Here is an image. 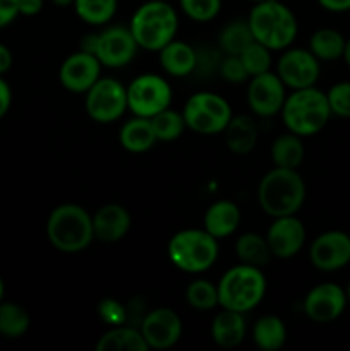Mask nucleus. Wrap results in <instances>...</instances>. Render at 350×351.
I'll list each match as a JSON object with an SVG mask.
<instances>
[{
  "label": "nucleus",
  "mask_w": 350,
  "mask_h": 351,
  "mask_svg": "<svg viewBox=\"0 0 350 351\" xmlns=\"http://www.w3.org/2000/svg\"><path fill=\"white\" fill-rule=\"evenodd\" d=\"M305 201V182L297 170L275 167L257 187V202L270 218L295 215Z\"/></svg>",
  "instance_id": "1"
},
{
  "label": "nucleus",
  "mask_w": 350,
  "mask_h": 351,
  "mask_svg": "<svg viewBox=\"0 0 350 351\" xmlns=\"http://www.w3.org/2000/svg\"><path fill=\"white\" fill-rule=\"evenodd\" d=\"M250 33L254 40L268 47L270 50H285L294 43L299 31V23L290 7L280 0L257 2L250 9L249 17Z\"/></svg>",
  "instance_id": "2"
},
{
  "label": "nucleus",
  "mask_w": 350,
  "mask_h": 351,
  "mask_svg": "<svg viewBox=\"0 0 350 351\" xmlns=\"http://www.w3.org/2000/svg\"><path fill=\"white\" fill-rule=\"evenodd\" d=\"M45 230L48 242L65 254L81 252L95 240L93 216L82 206L72 202L57 206L48 216Z\"/></svg>",
  "instance_id": "3"
},
{
  "label": "nucleus",
  "mask_w": 350,
  "mask_h": 351,
  "mask_svg": "<svg viewBox=\"0 0 350 351\" xmlns=\"http://www.w3.org/2000/svg\"><path fill=\"white\" fill-rule=\"evenodd\" d=\"M129 29L139 48L160 51L175 40L178 29L177 10L165 0H148L132 14Z\"/></svg>",
  "instance_id": "4"
},
{
  "label": "nucleus",
  "mask_w": 350,
  "mask_h": 351,
  "mask_svg": "<svg viewBox=\"0 0 350 351\" xmlns=\"http://www.w3.org/2000/svg\"><path fill=\"white\" fill-rule=\"evenodd\" d=\"M331 117L326 93L321 89L304 88L294 89L292 95L285 98L281 106V119L288 132H294L301 137L314 136L321 132Z\"/></svg>",
  "instance_id": "5"
},
{
  "label": "nucleus",
  "mask_w": 350,
  "mask_h": 351,
  "mask_svg": "<svg viewBox=\"0 0 350 351\" xmlns=\"http://www.w3.org/2000/svg\"><path fill=\"white\" fill-rule=\"evenodd\" d=\"M216 288L220 307L246 314L263 302L266 295V276L261 267L240 263L220 278Z\"/></svg>",
  "instance_id": "6"
},
{
  "label": "nucleus",
  "mask_w": 350,
  "mask_h": 351,
  "mask_svg": "<svg viewBox=\"0 0 350 351\" xmlns=\"http://www.w3.org/2000/svg\"><path fill=\"white\" fill-rule=\"evenodd\" d=\"M167 254L177 269L189 274H199L208 271L216 263L220 247L218 240L206 230L187 228L172 237Z\"/></svg>",
  "instance_id": "7"
},
{
  "label": "nucleus",
  "mask_w": 350,
  "mask_h": 351,
  "mask_svg": "<svg viewBox=\"0 0 350 351\" xmlns=\"http://www.w3.org/2000/svg\"><path fill=\"white\" fill-rule=\"evenodd\" d=\"M185 127L201 136H215L223 132L232 120V106L223 96L201 91L187 99L182 112Z\"/></svg>",
  "instance_id": "8"
},
{
  "label": "nucleus",
  "mask_w": 350,
  "mask_h": 351,
  "mask_svg": "<svg viewBox=\"0 0 350 351\" xmlns=\"http://www.w3.org/2000/svg\"><path fill=\"white\" fill-rule=\"evenodd\" d=\"M170 84L158 74H141L127 86V110L136 117L151 119L165 108H170Z\"/></svg>",
  "instance_id": "9"
},
{
  "label": "nucleus",
  "mask_w": 350,
  "mask_h": 351,
  "mask_svg": "<svg viewBox=\"0 0 350 351\" xmlns=\"http://www.w3.org/2000/svg\"><path fill=\"white\" fill-rule=\"evenodd\" d=\"M89 119L98 123L117 122L127 110V88L112 77H100L84 93Z\"/></svg>",
  "instance_id": "10"
},
{
  "label": "nucleus",
  "mask_w": 350,
  "mask_h": 351,
  "mask_svg": "<svg viewBox=\"0 0 350 351\" xmlns=\"http://www.w3.org/2000/svg\"><path fill=\"white\" fill-rule=\"evenodd\" d=\"M287 86L283 84L277 72H264V74L250 77L249 88H247V103L250 112L256 117L277 115L281 112L285 98H287Z\"/></svg>",
  "instance_id": "11"
},
{
  "label": "nucleus",
  "mask_w": 350,
  "mask_h": 351,
  "mask_svg": "<svg viewBox=\"0 0 350 351\" xmlns=\"http://www.w3.org/2000/svg\"><path fill=\"white\" fill-rule=\"evenodd\" d=\"M139 331L151 350H168L178 343L182 336V321L175 311L158 307L146 312L139 324Z\"/></svg>",
  "instance_id": "12"
},
{
  "label": "nucleus",
  "mask_w": 350,
  "mask_h": 351,
  "mask_svg": "<svg viewBox=\"0 0 350 351\" xmlns=\"http://www.w3.org/2000/svg\"><path fill=\"white\" fill-rule=\"evenodd\" d=\"M319 60L305 48H288L277 65L278 77L290 89L311 88L319 79Z\"/></svg>",
  "instance_id": "13"
},
{
  "label": "nucleus",
  "mask_w": 350,
  "mask_h": 351,
  "mask_svg": "<svg viewBox=\"0 0 350 351\" xmlns=\"http://www.w3.org/2000/svg\"><path fill=\"white\" fill-rule=\"evenodd\" d=\"M309 259L323 273L342 269L350 263V235L340 230L321 233L311 243Z\"/></svg>",
  "instance_id": "14"
},
{
  "label": "nucleus",
  "mask_w": 350,
  "mask_h": 351,
  "mask_svg": "<svg viewBox=\"0 0 350 351\" xmlns=\"http://www.w3.org/2000/svg\"><path fill=\"white\" fill-rule=\"evenodd\" d=\"M139 45L126 26H110L98 36L96 58L103 67L120 69L129 65L136 57Z\"/></svg>",
  "instance_id": "15"
},
{
  "label": "nucleus",
  "mask_w": 350,
  "mask_h": 351,
  "mask_svg": "<svg viewBox=\"0 0 350 351\" xmlns=\"http://www.w3.org/2000/svg\"><path fill=\"white\" fill-rule=\"evenodd\" d=\"M347 295L342 287L335 283H321L309 290L304 298V314L318 324H328L343 314Z\"/></svg>",
  "instance_id": "16"
},
{
  "label": "nucleus",
  "mask_w": 350,
  "mask_h": 351,
  "mask_svg": "<svg viewBox=\"0 0 350 351\" xmlns=\"http://www.w3.org/2000/svg\"><path fill=\"white\" fill-rule=\"evenodd\" d=\"M102 67L96 55L79 50L62 62L58 69V81L67 91L81 95L98 81Z\"/></svg>",
  "instance_id": "17"
},
{
  "label": "nucleus",
  "mask_w": 350,
  "mask_h": 351,
  "mask_svg": "<svg viewBox=\"0 0 350 351\" xmlns=\"http://www.w3.org/2000/svg\"><path fill=\"white\" fill-rule=\"evenodd\" d=\"M266 242L271 256L277 259H292L305 243L304 223L295 215L273 218L266 233Z\"/></svg>",
  "instance_id": "18"
},
{
  "label": "nucleus",
  "mask_w": 350,
  "mask_h": 351,
  "mask_svg": "<svg viewBox=\"0 0 350 351\" xmlns=\"http://www.w3.org/2000/svg\"><path fill=\"white\" fill-rule=\"evenodd\" d=\"M129 211L120 204H105L93 215L95 239L103 243H115L127 235L130 228Z\"/></svg>",
  "instance_id": "19"
},
{
  "label": "nucleus",
  "mask_w": 350,
  "mask_h": 351,
  "mask_svg": "<svg viewBox=\"0 0 350 351\" xmlns=\"http://www.w3.org/2000/svg\"><path fill=\"white\" fill-rule=\"evenodd\" d=\"M240 209L235 202L229 199L216 201L206 209L205 213V230L216 240L226 239L237 232L240 225Z\"/></svg>",
  "instance_id": "20"
},
{
  "label": "nucleus",
  "mask_w": 350,
  "mask_h": 351,
  "mask_svg": "<svg viewBox=\"0 0 350 351\" xmlns=\"http://www.w3.org/2000/svg\"><path fill=\"white\" fill-rule=\"evenodd\" d=\"M247 332L244 314L223 308L211 322V338L222 348H235L244 341Z\"/></svg>",
  "instance_id": "21"
},
{
  "label": "nucleus",
  "mask_w": 350,
  "mask_h": 351,
  "mask_svg": "<svg viewBox=\"0 0 350 351\" xmlns=\"http://www.w3.org/2000/svg\"><path fill=\"white\" fill-rule=\"evenodd\" d=\"M160 64L174 77L191 75L196 69V50L185 41L172 40L160 50Z\"/></svg>",
  "instance_id": "22"
},
{
  "label": "nucleus",
  "mask_w": 350,
  "mask_h": 351,
  "mask_svg": "<svg viewBox=\"0 0 350 351\" xmlns=\"http://www.w3.org/2000/svg\"><path fill=\"white\" fill-rule=\"evenodd\" d=\"M119 141L124 149L134 154L146 153L154 146V143H158L151 120L146 117L136 115L124 123L119 134Z\"/></svg>",
  "instance_id": "23"
},
{
  "label": "nucleus",
  "mask_w": 350,
  "mask_h": 351,
  "mask_svg": "<svg viewBox=\"0 0 350 351\" xmlns=\"http://www.w3.org/2000/svg\"><path fill=\"white\" fill-rule=\"evenodd\" d=\"M223 132H225L226 146L235 154L250 153L256 146L257 139H259L256 120L249 115L232 117Z\"/></svg>",
  "instance_id": "24"
},
{
  "label": "nucleus",
  "mask_w": 350,
  "mask_h": 351,
  "mask_svg": "<svg viewBox=\"0 0 350 351\" xmlns=\"http://www.w3.org/2000/svg\"><path fill=\"white\" fill-rule=\"evenodd\" d=\"M139 328L122 324L110 328L96 343V351H148Z\"/></svg>",
  "instance_id": "25"
},
{
  "label": "nucleus",
  "mask_w": 350,
  "mask_h": 351,
  "mask_svg": "<svg viewBox=\"0 0 350 351\" xmlns=\"http://www.w3.org/2000/svg\"><path fill=\"white\" fill-rule=\"evenodd\" d=\"M253 341L263 351H278L287 341L285 322L277 315H263L253 328Z\"/></svg>",
  "instance_id": "26"
},
{
  "label": "nucleus",
  "mask_w": 350,
  "mask_h": 351,
  "mask_svg": "<svg viewBox=\"0 0 350 351\" xmlns=\"http://www.w3.org/2000/svg\"><path fill=\"white\" fill-rule=\"evenodd\" d=\"M304 144H302V137L294 132L281 134L275 139L273 146H271V160H273L275 167L280 168H292L297 170L301 167L302 160H304Z\"/></svg>",
  "instance_id": "27"
},
{
  "label": "nucleus",
  "mask_w": 350,
  "mask_h": 351,
  "mask_svg": "<svg viewBox=\"0 0 350 351\" xmlns=\"http://www.w3.org/2000/svg\"><path fill=\"white\" fill-rule=\"evenodd\" d=\"M345 41L347 40L340 31L331 29V27H321L312 33L311 40H309V50L318 60H338L340 57H343Z\"/></svg>",
  "instance_id": "28"
},
{
  "label": "nucleus",
  "mask_w": 350,
  "mask_h": 351,
  "mask_svg": "<svg viewBox=\"0 0 350 351\" xmlns=\"http://www.w3.org/2000/svg\"><path fill=\"white\" fill-rule=\"evenodd\" d=\"M235 254L242 264L263 267L271 259V250L268 247L266 237L257 233H244L235 242Z\"/></svg>",
  "instance_id": "29"
},
{
  "label": "nucleus",
  "mask_w": 350,
  "mask_h": 351,
  "mask_svg": "<svg viewBox=\"0 0 350 351\" xmlns=\"http://www.w3.org/2000/svg\"><path fill=\"white\" fill-rule=\"evenodd\" d=\"M31 319L26 308L14 302H0V336L17 339L30 329Z\"/></svg>",
  "instance_id": "30"
},
{
  "label": "nucleus",
  "mask_w": 350,
  "mask_h": 351,
  "mask_svg": "<svg viewBox=\"0 0 350 351\" xmlns=\"http://www.w3.org/2000/svg\"><path fill=\"white\" fill-rule=\"evenodd\" d=\"M119 0H74V10L79 19L91 26H102L115 16Z\"/></svg>",
  "instance_id": "31"
},
{
  "label": "nucleus",
  "mask_w": 350,
  "mask_h": 351,
  "mask_svg": "<svg viewBox=\"0 0 350 351\" xmlns=\"http://www.w3.org/2000/svg\"><path fill=\"white\" fill-rule=\"evenodd\" d=\"M250 41H254V36L250 33L249 23L237 19L220 31L218 47L225 55H240Z\"/></svg>",
  "instance_id": "32"
},
{
  "label": "nucleus",
  "mask_w": 350,
  "mask_h": 351,
  "mask_svg": "<svg viewBox=\"0 0 350 351\" xmlns=\"http://www.w3.org/2000/svg\"><path fill=\"white\" fill-rule=\"evenodd\" d=\"M150 120L151 125H153L154 136L161 143H170V141L178 139L185 129L184 115L170 108H165L163 112L156 113Z\"/></svg>",
  "instance_id": "33"
},
{
  "label": "nucleus",
  "mask_w": 350,
  "mask_h": 351,
  "mask_svg": "<svg viewBox=\"0 0 350 351\" xmlns=\"http://www.w3.org/2000/svg\"><path fill=\"white\" fill-rule=\"evenodd\" d=\"M185 300L194 311H213L218 305V288L208 280H194L185 290Z\"/></svg>",
  "instance_id": "34"
},
{
  "label": "nucleus",
  "mask_w": 350,
  "mask_h": 351,
  "mask_svg": "<svg viewBox=\"0 0 350 351\" xmlns=\"http://www.w3.org/2000/svg\"><path fill=\"white\" fill-rule=\"evenodd\" d=\"M239 58L242 60L249 77L264 74V72H270L271 69V50L256 40L250 41V43L240 51Z\"/></svg>",
  "instance_id": "35"
},
{
  "label": "nucleus",
  "mask_w": 350,
  "mask_h": 351,
  "mask_svg": "<svg viewBox=\"0 0 350 351\" xmlns=\"http://www.w3.org/2000/svg\"><path fill=\"white\" fill-rule=\"evenodd\" d=\"M182 12L196 23L213 21L222 10V0H178Z\"/></svg>",
  "instance_id": "36"
},
{
  "label": "nucleus",
  "mask_w": 350,
  "mask_h": 351,
  "mask_svg": "<svg viewBox=\"0 0 350 351\" xmlns=\"http://www.w3.org/2000/svg\"><path fill=\"white\" fill-rule=\"evenodd\" d=\"M331 115L342 117V119H350V82H336L335 86L326 93Z\"/></svg>",
  "instance_id": "37"
},
{
  "label": "nucleus",
  "mask_w": 350,
  "mask_h": 351,
  "mask_svg": "<svg viewBox=\"0 0 350 351\" xmlns=\"http://www.w3.org/2000/svg\"><path fill=\"white\" fill-rule=\"evenodd\" d=\"M98 315L110 328L127 324V307L113 298H103L98 305Z\"/></svg>",
  "instance_id": "38"
},
{
  "label": "nucleus",
  "mask_w": 350,
  "mask_h": 351,
  "mask_svg": "<svg viewBox=\"0 0 350 351\" xmlns=\"http://www.w3.org/2000/svg\"><path fill=\"white\" fill-rule=\"evenodd\" d=\"M218 74L222 75L225 81L233 82V84H240V82L249 79V74H247L246 67H244L239 55H225V57L222 58V62H220Z\"/></svg>",
  "instance_id": "39"
},
{
  "label": "nucleus",
  "mask_w": 350,
  "mask_h": 351,
  "mask_svg": "<svg viewBox=\"0 0 350 351\" xmlns=\"http://www.w3.org/2000/svg\"><path fill=\"white\" fill-rule=\"evenodd\" d=\"M222 55L215 53L211 48H205V50L196 51V69L194 74L201 75H211L220 71V62H222Z\"/></svg>",
  "instance_id": "40"
},
{
  "label": "nucleus",
  "mask_w": 350,
  "mask_h": 351,
  "mask_svg": "<svg viewBox=\"0 0 350 351\" xmlns=\"http://www.w3.org/2000/svg\"><path fill=\"white\" fill-rule=\"evenodd\" d=\"M17 16H19L17 0H0V29L14 23Z\"/></svg>",
  "instance_id": "41"
},
{
  "label": "nucleus",
  "mask_w": 350,
  "mask_h": 351,
  "mask_svg": "<svg viewBox=\"0 0 350 351\" xmlns=\"http://www.w3.org/2000/svg\"><path fill=\"white\" fill-rule=\"evenodd\" d=\"M10 105H12V91L9 82L0 75V120L7 115Z\"/></svg>",
  "instance_id": "42"
},
{
  "label": "nucleus",
  "mask_w": 350,
  "mask_h": 351,
  "mask_svg": "<svg viewBox=\"0 0 350 351\" xmlns=\"http://www.w3.org/2000/svg\"><path fill=\"white\" fill-rule=\"evenodd\" d=\"M19 5V16H36L43 9V0H17Z\"/></svg>",
  "instance_id": "43"
},
{
  "label": "nucleus",
  "mask_w": 350,
  "mask_h": 351,
  "mask_svg": "<svg viewBox=\"0 0 350 351\" xmlns=\"http://www.w3.org/2000/svg\"><path fill=\"white\" fill-rule=\"evenodd\" d=\"M323 9L329 12H345L350 10V0H318Z\"/></svg>",
  "instance_id": "44"
},
{
  "label": "nucleus",
  "mask_w": 350,
  "mask_h": 351,
  "mask_svg": "<svg viewBox=\"0 0 350 351\" xmlns=\"http://www.w3.org/2000/svg\"><path fill=\"white\" fill-rule=\"evenodd\" d=\"M12 62H14L12 51L9 50V47L0 43V75H3L10 67H12Z\"/></svg>",
  "instance_id": "45"
},
{
  "label": "nucleus",
  "mask_w": 350,
  "mask_h": 351,
  "mask_svg": "<svg viewBox=\"0 0 350 351\" xmlns=\"http://www.w3.org/2000/svg\"><path fill=\"white\" fill-rule=\"evenodd\" d=\"M98 36H100V33H98V34H96V33H95V34H93V33L86 34V36L81 40V43H79V47H81V50H82V51H88V53L95 55L96 47H98Z\"/></svg>",
  "instance_id": "46"
},
{
  "label": "nucleus",
  "mask_w": 350,
  "mask_h": 351,
  "mask_svg": "<svg viewBox=\"0 0 350 351\" xmlns=\"http://www.w3.org/2000/svg\"><path fill=\"white\" fill-rule=\"evenodd\" d=\"M343 58H345L347 65L350 67V38L345 41V50H343Z\"/></svg>",
  "instance_id": "47"
},
{
  "label": "nucleus",
  "mask_w": 350,
  "mask_h": 351,
  "mask_svg": "<svg viewBox=\"0 0 350 351\" xmlns=\"http://www.w3.org/2000/svg\"><path fill=\"white\" fill-rule=\"evenodd\" d=\"M51 3H55L57 7H67L74 5V0H51Z\"/></svg>",
  "instance_id": "48"
},
{
  "label": "nucleus",
  "mask_w": 350,
  "mask_h": 351,
  "mask_svg": "<svg viewBox=\"0 0 350 351\" xmlns=\"http://www.w3.org/2000/svg\"><path fill=\"white\" fill-rule=\"evenodd\" d=\"M3 295H5V285H3L2 276H0V302L3 300Z\"/></svg>",
  "instance_id": "49"
},
{
  "label": "nucleus",
  "mask_w": 350,
  "mask_h": 351,
  "mask_svg": "<svg viewBox=\"0 0 350 351\" xmlns=\"http://www.w3.org/2000/svg\"><path fill=\"white\" fill-rule=\"evenodd\" d=\"M345 295H347V302H350V283H349V287H347Z\"/></svg>",
  "instance_id": "50"
},
{
  "label": "nucleus",
  "mask_w": 350,
  "mask_h": 351,
  "mask_svg": "<svg viewBox=\"0 0 350 351\" xmlns=\"http://www.w3.org/2000/svg\"><path fill=\"white\" fill-rule=\"evenodd\" d=\"M250 2H254V3H257V2H264V0H250Z\"/></svg>",
  "instance_id": "51"
}]
</instances>
